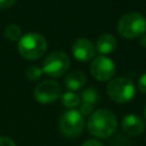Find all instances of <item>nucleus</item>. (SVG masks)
<instances>
[{
	"instance_id": "obj_1",
	"label": "nucleus",
	"mask_w": 146,
	"mask_h": 146,
	"mask_svg": "<svg viewBox=\"0 0 146 146\" xmlns=\"http://www.w3.org/2000/svg\"><path fill=\"white\" fill-rule=\"evenodd\" d=\"M117 127L115 114L106 108H99L89 115L87 129L96 138H107L114 133Z\"/></svg>"
},
{
	"instance_id": "obj_2",
	"label": "nucleus",
	"mask_w": 146,
	"mask_h": 146,
	"mask_svg": "<svg viewBox=\"0 0 146 146\" xmlns=\"http://www.w3.org/2000/svg\"><path fill=\"white\" fill-rule=\"evenodd\" d=\"M48 43L43 35L35 32H30L21 36L17 42V49L19 55L27 59L34 60L40 58L47 50Z\"/></svg>"
},
{
	"instance_id": "obj_3",
	"label": "nucleus",
	"mask_w": 146,
	"mask_h": 146,
	"mask_svg": "<svg viewBox=\"0 0 146 146\" xmlns=\"http://www.w3.org/2000/svg\"><path fill=\"white\" fill-rule=\"evenodd\" d=\"M117 33L124 39H136L146 33V18L137 11L121 16L117 22Z\"/></svg>"
},
{
	"instance_id": "obj_4",
	"label": "nucleus",
	"mask_w": 146,
	"mask_h": 146,
	"mask_svg": "<svg viewBox=\"0 0 146 146\" xmlns=\"http://www.w3.org/2000/svg\"><path fill=\"white\" fill-rule=\"evenodd\" d=\"M106 94L115 103L123 104L130 102L136 94V87L130 79L114 78L106 86Z\"/></svg>"
},
{
	"instance_id": "obj_5",
	"label": "nucleus",
	"mask_w": 146,
	"mask_h": 146,
	"mask_svg": "<svg viewBox=\"0 0 146 146\" xmlns=\"http://www.w3.org/2000/svg\"><path fill=\"white\" fill-rule=\"evenodd\" d=\"M84 116L76 110H67L60 115L58 121L59 131L67 138H75L80 136L84 129Z\"/></svg>"
},
{
	"instance_id": "obj_6",
	"label": "nucleus",
	"mask_w": 146,
	"mask_h": 146,
	"mask_svg": "<svg viewBox=\"0 0 146 146\" xmlns=\"http://www.w3.org/2000/svg\"><path fill=\"white\" fill-rule=\"evenodd\" d=\"M71 60L66 52L62 50H55L50 52L42 63V72L50 78H59L64 75L68 67Z\"/></svg>"
},
{
	"instance_id": "obj_7",
	"label": "nucleus",
	"mask_w": 146,
	"mask_h": 146,
	"mask_svg": "<svg viewBox=\"0 0 146 146\" xmlns=\"http://www.w3.org/2000/svg\"><path fill=\"white\" fill-rule=\"evenodd\" d=\"M33 96L40 104H50L60 98L62 87L54 80H43L34 88Z\"/></svg>"
},
{
	"instance_id": "obj_8",
	"label": "nucleus",
	"mask_w": 146,
	"mask_h": 146,
	"mask_svg": "<svg viewBox=\"0 0 146 146\" xmlns=\"http://www.w3.org/2000/svg\"><path fill=\"white\" fill-rule=\"evenodd\" d=\"M90 73L97 81H110L115 74V64L106 56H97L90 63Z\"/></svg>"
},
{
	"instance_id": "obj_9",
	"label": "nucleus",
	"mask_w": 146,
	"mask_h": 146,
	"mask_svg": "<svg viewBox=\"0 0 146 146\" xmlns=\"http://www.w3.org/2000/svg\"><path fill=\"white\" fill-rule=\"evenodd\" d=\"M95 52L96 49L94 43L87 38H79L72 44V54L79 62L87 63L91 60L95 56Z\"/></svg>"
},
{
	"instance_id": "obj_10",
	"label": "nucleus",
	"mask_w": 146,
	"mask_h": 146,
	"mask_svg": "<svg viewBox=\"0 0 146 146\" xmlns=\"http://www.w3.org/2000/svg\"><path fill=\"white\" fill-rule=\"evenodd\" d=\"M121 128L129 136H139L145 130V121L137 114H127L121 120Z\"/></svg>"
},
{
	"instance_id": "obj_11",
	"label": "nucleus",
	"mask_w": 146,
	"mask_h": 146,
	"mask_svg": "<svg viewBox=\"0 0 146 146\" xmlns=\"http://www.w3.org/2000/svg\"><path fill=\"white\" fill-rule=\"evenodd\" d=\"M117 47V40L116 38L111 33H104L99 35V38L96 41L95 49L100 55L106 56L108 54H112Z\"/></svg>"
},
{
	"instance_id": "obj_12",
	"label": "nucleus",
	"mask_w": 146,
	"mask_h": 146,
	"mask_svg": "<svg viewBox=\"0 0 146 146\" xmlns=\"http://www.w3.org/2000/svg\"><path fill=\"white\" fill-rule=\"evenodd\" d=\"M87 82L86 74L80 70H73L68 72L64 79V84L70 91H76L84 87Z\"/></svg>"
},
{
	"instance_id": "obj_13",
	"label": "nucleus",
	"mask_w": 146,
	"mask_h": 146,
	"mask_svg": "<svg viewBox=\"0 0 146 146\" xmlns=\"http://www.w3.org/2000/svg\"><path fill=\"white\" fill-rule=\"evenodd\" d=\"M80 99L81 98L73 91H66V92L62 94V96H60L62 104L70 110H74V107L80 105Z\"/></svg>"
},
{
	"instance_id": "obj_14",
	"label": "nucleus",
	"mask_w": 146,
	"mask_h": 146,
	"mask_svg": "<svg viewBox=\"0 0 146 146\" xmlns=\"http://www.w3.org/2000/svg\"><path fill=\"white\" fill-rule=\"evenodd\" d=\"M80 98L82 99V103H88V104L94 105V104L99 102L100 96H99V92H98L97 89H95L92 87H89V88H86L82 91Z\"/></svg>"
},
{
	"instance_id": "obj_15",
	"label": "nucleus",
	"mask_w": 146,
	"mask_h": 146,
	"mask_svg": "<svg viewBox=\"0 0 146 146\" xmlns=\"http://www.w3.org/2000/svg\"><path fill=\"white\" fill-rule=\"evenodd\" d=\"M3 34L9 41H18L22 36V30L16 24H8L3 29Z\"/></svg>"
},
{
	"instance_id": "obj_16",
	"label": "nucleus",
	"mask_w": 146,
	"mask_h": 146,
	"mask_svg": "<svg viewBox=\"0 0 146 146\" xmlns=\"http://www.w3.org/2000/svg\"><path fill=\"white\" fill-rule=\"evenodd\" d=\"M43 74L42 72V68L36 66V65H32V66H29L25 71V76L29 81H36L41 78V75Z\"/></svg>"
},
{
	"instance_id": "obj_17",
	"label": "nucleus",
	"mask_w": 146,
	"mask_h": 146,
	"mask_svg": "<svg viewBox=\"0 0 146 146\" xmlns=\"http://www.w3.org/2000/svg\"><path fill=\"white\" fill-rule=\"evenodd\" d=\"M92 110H94V105L91 104H88V103H82L79 107V112L86 116V115H90L92 113Z\"/></svg>"
},
{
	"instance_id": "obj_18",
	"label": "nucleus",
	"mask_w": 146,
	"mask_h": 146,
	"mask_svg": "<svg viewBox=\"0 0 146 146\" xmlns=\"http://www.w3.org/2000/svg\"><path fill=\"white\" fill-rule=\"evenodd\" d=\"M138 89H139V91L146 94V73L140 75V78L138 80Z\"/></svg>"
},
{
	"instance_id": "obj_19",
	"label": "nucleus",
	"mask_w": 146,
	"mask_h": 146,
	"mask_svg": "<svg viewBox=\"0 0 146 146\" xmlns=\"http://www.w3.org/2000/svg\"><path fill=\"white\" fill-rule=\"evenodd\" d=\"M0 146H16L15 141L9 137H0Z\"/></svg>"
},
{
	"instance_id": "obj_20",
	"label": "nucleus",
	"mask_w": 146,
	"mask_h": 146,
	"mask_svg": "<svg viewBox=\"0 0 146 146\" xmlns=\"http://www.w3.org/2000/svg\"><path fill=\"white\" fill-rule=\"evenodd\" d=\"M16 0H0V9H8L15 5Z\"/></svg>"
},
{
	"instance_id": "obj_21",
	"label": "nucleus",
	"mask_w": 146,
	"mask_h": 146,
	"mask_svg": "<svg viewBox=\"0 0 146 146\" xmlns=\"http://www.w3.org/2000/svg\"><path fill=\"white\" fill-rule=\"evenodd\" d=\"M81 146H104V144L100 143L99 140H96V139H88Z\"/></svg>"
},
{
	"instance_id": "obj_22",
	"label": "nucleus",
	"mask_w": 146,
	"mask_h": 146,
	"mask_svg": "<svg viewBox=\"0 0 146 146\" xmlns=\"http://www.w3.org/2000/svg\"><path fill=\"white\" fill-rule=\"evenodd\" d=\"M140 44H141L144 48H146V34H143V35L140 36Z\"/></svg>"
},
{
	"instance_id": "obj_23",
	"label": "nucleus",
	"mask_w": 146,
	"mask_h": 146,
	"mask_svg": "<svg viewBox=\"0 0 146 146\" xmlns=\"http://www.w3.org/2000/svg\"><path fill=\"white\" fill-rule=\"evenodd\" d=\"M144 117H145V120H146V106H145V108H144Z\"/></svg>"
}]
</instances>
